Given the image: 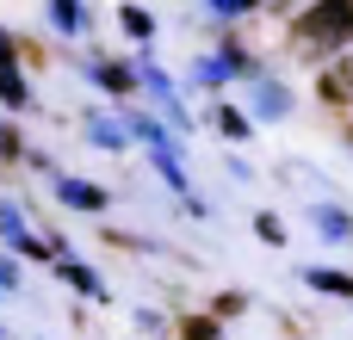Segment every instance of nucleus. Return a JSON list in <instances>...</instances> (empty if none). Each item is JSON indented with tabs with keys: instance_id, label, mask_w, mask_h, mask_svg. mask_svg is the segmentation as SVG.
<instances>
[{
	"instance_id": "1",
	"label": "nucleus",
	"mask_w": 353,
	"mask_h": 340,
	"mask_svg": "<svg viewBox=\"0 0 353 340\" xmlns=\"http://www.w3.org/2000/svg\"><path fill=\"white\" fill-rule=\"evenodd\" d=\"M292 31H298V50L304 56H335L353 37V0H310L292 19Z\"/></svg>"
},
{
	"instance_id": "2",
	"label": "nucleus",
	"mask_w": 353,
	"mask_h": 340,
	"mask_svg": "<svg viewBox=\"0 0 353 340\" xmlns=\"http://www.w3.org/2000/svg\"><path fill=\"white\" fill-rule=\"evenodd\" d=\"M137 93H149V99H155V111L168 118V130H174V136H192V118H186V105H180V93H174L168 68H155L149 56L137 62Z\"/></svg>"
},
{
	"instance_id": "3",
	"label": "nucleus",
	"mask_w": 353,
	"mask_h": 340,
	"mask_svg": "<svg viewBox=\"0 0 353 340\" xmlns=\"http://www.w3.org/2000/svg\"><path fill=\"white\" fill-rule=\"evenodd\" d=\"M50 192H56V204H68V211H87V217H99V211L112 204V192H105V186H93V180H74V173H50Z\"/></svg>"
},
{
	"instance_id": "4",
	"label": "nucleus",
	"mask_w": 353,
	"mask_h": 340,
	"mask_svg": "<svg viewBox=\"0 0 353 340\" xmlns=\"http://www.w3.org/2000/svg\"><path fill=\"white\" fill-rule=\"evenodd\" d=\"M87 81H93L105 99H130V93H137V62H118V56H93V62H87Z\"/></svg>"
},
{
	"instance_id": "5",
	"label": "nucleus",
	"mask_w": 353,
	"mask_h": 340,
	"mask_svg": "<svg viewBox=\"0 0 353 340\" xmlns=\"http://www.w3.org/2000/svg\"><path fill=\"white\" fill-rule=\"evenodd\" d=\"M50 273H56V279H62V285H68L74 297H87V304H105V297H112V285H105V279H99V273H93L87 260H74V254H62V260H56Z\"/></svg>"
},
{
	"instance_id": "6",
	"label": "nucleus",
	"mask_w": 353,
	"mask_h": 340,
	"mask_svg": "<svg viewBox=\"0 0 353 340\" xmlns=\"http://www.w3.org/2000/svg\"><path fill=\"white\" fill-rule=\"evenodd\" d=\"M0 105L19 118V111H37V87L25 81V62L12 56V62H0Z\"/></svg>"
},
{
	"instance_id": "7",
	"label": "nucleus",
	"mask_w": 353,
	"mask_h": 340,
	"mask_svg": "<svg viewBox=\"0 0 353 340\" xmlns=\"http://www.w3.org/2000/svg\"><path fill=\"white\" fill-rule=\"evenodd\" d=\"M81 136H87L93 149H105V155H124V149H130V130H124V118H112V111H87Z\"/></svg>"
},
{
	"instance_id": "8",
	"label": "nucleus",
	"mask_w": 353,
	"mask_h": 340,
	"mask_svg": "<svg viewBox=\"0 0 353 340\" xmlns=\"http://www.w3.org/2000/svg\"><path fill=\"white\" fill-rule=\"evenodd\" d=\"M124 130H130V142H143V149H174V155H180V142H186V136H174L155 111H124Z\"/></svg>"
},
{
	"instance_id": "9",
	"label": "nucleus",
	"mask_w": 353,
	"mask_h": 340,
	"mask_svg": "<svg viewBox=\"0 0 353 340\" xmlns=\"http://www.w3.org/2000/svg\"><path fill=\"white\" fill-rule=\"evenodd\" d=\"M248 105H254V118H285L292 111V93L279 81H267V74H248Z\"/></svg>"
},
{
	"instance_id": "10",
	"label": "nucleus",
	"mask_w": 353,
	"mask_h": 340,
	"mask_svg": "<svg viewBox=\"0 0 353 340\" xmlns=\"http://www.w3.org/2000/svg\"><path fill=\"white\" fill-rule=\"evenodd\" d=\"M43 19L56 37H81L87 31V0H43Z\"/></svg>"
},
{
	"instance_id": "11",
	"label": "nucleus",
	"mask_w": 353,
	"mask_h": 340,
	"mask_svg": "<svg viewBox=\"0 0 353 340\" xmlns=\"http://www.w3.org/2000/svg\"><path fill=\"white\" fill-rule=\"evenodd\" d=\"M304 285H310V291H323V297H347V304H353V273H335V266H310V273H304Z\"/></svg>"
},
{
	"instance_id": "12",
	"label": "nucleus",
	"mask_w": 353,
	"mask_h": 340,
	"mask_svg": "<svg viewBox=\"0 0 353 340\" xmlns=\"http://www.w3.org/2000/svg\"><path fill=\"white\" fill-rule=\"evenodd\" d=\"M316 93H323L329 105H347V99H353V68H347V62H329V68H323V87H316Z\"/></svg>"
},
{
	"instance_id": "13",
	"label": "nucleus",
	"mask_w": 353,
	"mask_h": 340,
	"mask_svg": "<svg viewBox=\"0 0 353 340\" xmlns=\"http://www.w3.org/2000/svg\"><path fill=\"white\" fill-rule=\"evenodd\" d=\"M118 25H124L130 43H149V37H155V12H149V6H130V0H124V6H118Z\"/></svg>"
},
{
	"instance_id": "14",
	"label": "nucleus",
	"mask_w": 353,
	"mask_h": 340,
	"mask_svg": "<svg viewBox=\"0 0 353 340\" xmlns=\"http://www.w3.org/2000/svg\"><path fill=\"white\" fill-rule=\"evenodd\" d=\"M192 81H199V87H211V93H223V87L236 81V68H230L223 56H199V62H192Z\"/></svg>"
},
{
	"instance_id": "15",
	"label": "nucleus",
	"mask_w": 353,
	"mask_h": 340,
	"mask_svg": "<svg viewBox=\"0 0 353 340\" xmlns=\"http://www.w3.org/2000/svg\"><path fill=\"white\" fill-rule=\"evenodd\" d=\"M211 124H217V136H230V142H248V136H254V118H248V111H236V105H217V111H211Z\"/></svg>"
},
{
	"instance_id": "16",
	"label": "nucleus",
	"mask_w": 353,
	"mask_h": 340,
	"mask_svg": "<svg viewBox=\"0 0 353 340\" xmlns=\"http://www.w3.org/2000/svg\"><path fill=\"white\" fill-rule=\"evenodd\" d=\"M19 235H31V223H25V204L0 192V248H12Z\"/></svg>"
},
{
	"instance_id": "17",
	"label": "nucleus",
	"mask_w": 353,
	"mask_h": 340,
	"mask_svg": "<svg viewBox=\"0 0 353 340\" xmlns=\"http://www.w3.org/2000/svg\"><path fill=\"white\" fill-rule=\"evenodd\" d=\"M310 217H316V235H323V242H347V235H353V217H347V211H335V204H316Z\"/></svg>"
},
{
	"instance_id": "18",
	"label": "nucleus",
	"mask_w": 353,
	"mask_h": 340,
	"mask_svg": "<svg viewBox=\"0 0 353 340\" xmlns=\"http://www.w3.org/2000/svg\"><path fill=\"white\" fill-rule=\"evenodd\" d=\"M25 161V130L12 118H0V167H19Z\"/></svg>"
},
{
	"instance_id": "19",
	"label": "nucleus",
	"mask_w": 353,
	"mask_h": 340,
	"mask_svg": "<svg viewBox=\"0 0 353 340\" xmlns=\"http://www.w3.org/2000/svg\"><path fill=\"white\" fill-rule=\"evenodd\" d=\"M217 334H223L217 316H186V322H180V340H217Z\"/></svg>"
},
{
	"instance_id": "20",
	"label": "nucleus",
	"mask_w": 353,
	"mask_h": 340,
	"mask_svg": "<svg viewBox=\"0 0 353 340\" xmlns=\"http://www.w3.org/2000/svg\"><path fill=\"white\" fill-rule=\"evenodd\" d=\"M254 235H261L267 248H285V223H279L273 211H261V217H254Z\"/></svg>"
},
{
	"instance_id": "21",
	"label": "nucleus",
	"mask_w": 353,
	"mask_h": 340,
	"mask_svg": "<svg viewBox=\"0 0 353 340\" xmlns=\"http://www.w3.org/2000/svg\"><path fill=\"white\" fill-rule=\"evenodd\" d=\"M19 285H25V279H19V254H12V248H0V291L12 297Z\"/></svg>"
},
{
	"instance_id": "22",
	"label": "nucleus",
	"mask_w": 353,
	"mask_h": 340,
	"mask_svg": "<svg viewBox=\"0 0 353 340\" xmlns=\"http://www.w3.org/2000/svg\"><path fill=\"white\" fill-rule=\"evenodd\" d=\"M242 310H248V297H242V291H223V297L211 304V316H217V322H230V316H242Z\"/></svg>"
},
{
	"instance_id": "23",
	"label": "nucleus",
	"mask_w": 353,
	"mask_h": 340,
	"mask_svg": "<svg viewBox=\"0 0 353 340\" xmlns=\"http://www.w3.org/2000/svg\"><path fill=\"white\" fill-rule=\"evenodd\" d=\"M205 6H211L217 19H242V12H254L261 0H205Z\"/></svg>"
},
{
	"instance_id": "24",
	"label": "nucleus",
	"mask_w": 353,
	"mask_h": 340,
	"mask_svg": "<svg viewBox=\"0 0 353 340\" xmlns=\"http://www.w3.org/2000/svg\"><path fill=\"white\" fill-rule=\"evenodd\" d=\"M137 328H143V334H168V328H161V310H137Z\"/></svg>"
},
{
	"instance_id": "25",
	"label": "nucleus",
	"mask_w": 353,
	"mask_h": 340,
	"mask_svg": "<svg viewBox=\"0 0 353 340\" xmlns=\"http://www.w3.org/2000/svg\"><path fill=\"white\" fill-rule=\"evenodd\" d=\"M12 56H19V37H12V31L0 25V62H12Z\"/></svg>"
},
{
	"instance_id": "26",
	"label": "nucleus",
	"mask_w": 353,
	"mask_h": 340,
	"mask_svg": "<svg viewBox=\"0 0 353 340\" xmlns=\"http://www.w3.org/2000/svg\"><path fill=\"white\" fill-rule=\"evenodd\" d=\"M0 340H6V328H0Z\"/></svg>"
},
{
	"instance_id": "27",
	"label": "nucleus",
	"mask_w": 353,
	"mask_h": 340,
	"mask_svg": "<svg viewBox=\"0 0 353 340\" xmlns=\"http://www.w3.org/2000/svg\"><path fill=\"white\" fill-rule=\"evenodd\" d=\"M347 142H353V130H347Z\"/></svg>"
},
{
	"instance_id": "28",
	"label": "nucleus",
	"mask_w": 353,
	"mask_h": 340,
	"mask_svg": "<svg viewBox=\"0 0 353 340\" xmlns=\"http://www.w3.org/2000/svg\"><path fill=\"white\" fill-rule=\"evenodd\" d=\"M0 297H6V291H0Z\"/></svg>"
}]
</instances>
